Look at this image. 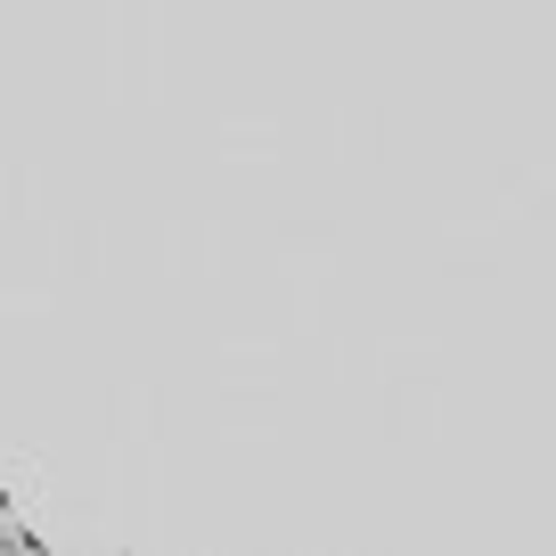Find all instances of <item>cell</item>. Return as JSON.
I'll use <instances>...</instances> for the list:
<instances>
[{"mask_svg":"<svg viewBox=\"0 0 556 556\" xmlns=\"http://www.w3.org/2000/svg\"><path fill=\"white\" fill-rule=\"evenodd\" d=\"M0 556H50V548H41V540L25 532L17 516H9V483H0Z\"/></svg>","mask_w":556,"mask_h":556,"instance_id":"cell-1","label":"cell"}]
</instances>
